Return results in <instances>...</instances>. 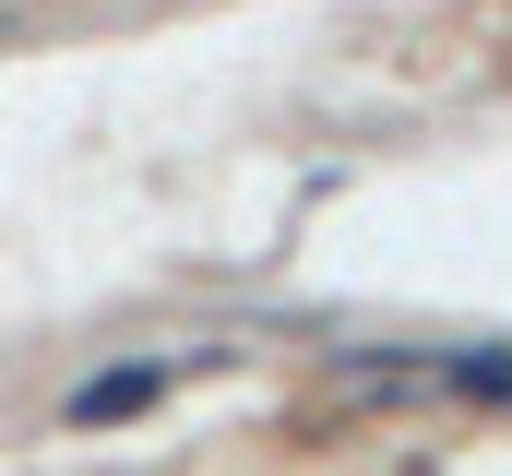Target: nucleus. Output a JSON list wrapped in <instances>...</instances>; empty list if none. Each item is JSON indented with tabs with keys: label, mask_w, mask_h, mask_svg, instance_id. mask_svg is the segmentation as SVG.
I'll use <instances>...</instances> for the list:
<instances>
[{
	"label": "nucleus",
	"mask_w": 512,
	"mask_h": 476,
	"mask_svg": "<svg viewBox=\"0 0 512 476\" xmlns=\"http://www.w3.org/2000/svg\"><path fill=\"white\" fill-rule=\"evenodd\" d=\"M179 381V357H131V369H96L72 405H60V429H120V417H143L155 393Z\"/></svg>",
	"instance_id": "f257e3e1"
}]
</instances>
